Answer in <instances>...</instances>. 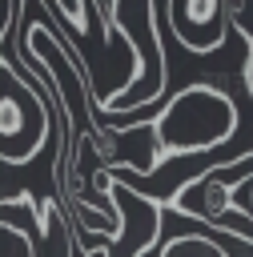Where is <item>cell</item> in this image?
Here are the masks:
<instances>
[{
    "label": "cell",
    "instance_id": "cell-1",
    "mask_svg": "<svg viewBox=\"0 0 253 257\" xmlns=\"http://www.w3.org/2000/svg\"><path fill=\"white\" fill-rule=\"evenodd\" d=\"M237 124H241L237 100L229 88H217V84H185L153 116L157 141L169 161L185 153H213L217 145L237 137Z\"/></svg>",
    "mask_w": 253,
    "mask_h": 257
},
{
    "label": "cell",
    "instance_id": "cell-2",
    "mask_svg": "<svg viewBox=\"0 0 253 257\" xmlns=\"http://www.w3.org/2000/svg\"><path fill=\"white\" fill-rule=\"evenodd\" d=\"M52 128L48 88L0 56V161L24 165Z\"/></svg>",
    "mask_w": 253,
    "mask_h": 257
},
{
    "label": "cell",
    "instance_id": "cell-3",
    "mask_svg": "<svg viewBox=\"0 0 253 257\" xmlns=\"http://www.w3.org/2000/svg\"><path fill=\"white\" fill-rule=\"evenodd\" d=\"M161 16L173 24L177 40L193 52V56H213L225 48L233 24L225 16V4L217 0H177V4H161Z\"/></svg>",
    "mask_w": 253,
    "mask_h": 257
},
{
    "label": "cell",
    "instance_id": "cell-4",
    "mask_svg": "<svg viewBox=\"0 0 253 257\" xmlns=\"http://www.w3.org/2000/svg\"><path fill=\"white\" fill-rule=\"evenodd\" d=\"M153 257H233V253H229V245H221L213 233L193 229V233H173V237H165V245H157Z\"/></svg>",
    "mask_w": 253,
    "mask_h": 257
},
{
    "label": "cell",
    "instance_id": "cell-5",
    "mask_svg": "<svg viewBox=\"0 0 253 257\" xmlns=\"http://www.w3.org/2000/svg\"><path fill=\"white\" fill-rule=\"evenodd\" d=\"M0 257H36V241L20 221L0 217Z\"/></svg>",
    "mask_w": 253,
    "mask_h": 257
},
{
    "label": "cell",
    "instance_id": "cell-6",
    "mask_svg": "<svg viewBox=\"0 0 253 257\" xmlns=\"http://www.w3.org/2000/svg\"><path fill=\"white\" fill-rule=\"evenodd\" d=\"M12 16H16V8L0 0V40H4V32H8V24H12Z\"/></svg>",
    "mask_w": 253,
    "mask_h": 257
},
{
    "label": "cell",
    "instance_id": "cell-7",
    "mask_svg": "<svg viewBox=\"0 0 253 257\" xmlns=\"http://www.w3.org/2000/svg\"><path fill=\"white\" fill-rule=\"evenodd\" d=\"M96 257H108V253H104V249H96Z\"/></svg>",
    "mask_w": 253,
    "mask_h": 257
}]
</instances>
